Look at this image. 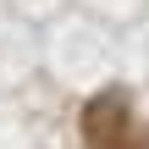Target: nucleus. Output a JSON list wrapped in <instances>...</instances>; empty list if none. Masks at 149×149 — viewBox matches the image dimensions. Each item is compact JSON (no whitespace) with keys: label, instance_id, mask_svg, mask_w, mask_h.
Segmentation results:
<instances>
[{"label":"nucleus","instance_id":"nucleus-1","mask_svg":"<svg viewBox=\"0 0 149 149\" xmlns=\"http://www.w3.org/2000/svg\"><path fill=\"white\" fill-rule=\"evenodd\" d=\"M83 144L88 149H149V133L133 122L122 94H100L83 111Z\"/></svg>","mask_w":149,"mask_h":149}]
</instances>
